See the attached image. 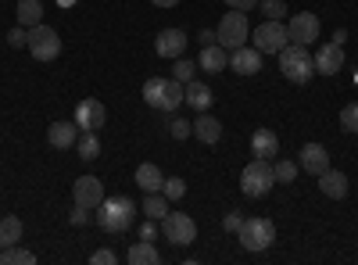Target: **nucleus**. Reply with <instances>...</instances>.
Returning a JSON list of instances; mask_svg holds the SVG:
<instances>
[{"label":"nucleus","mask_w":358,"mask_h":265,"mask_svg":"<svg viewBox=\"0 0 358 265\" xmlns=\"http://www.w3.org/2000/svg\"><path fill=\"white\" fill-rule=\"evenodd\" d=\"M83 133H97L104 122H108V108L101 104V101H94V97H86V101H79L76 104V119H72Z\"/></svg>","instance_id":"obj_11"},{"label":"nucleus","mask_w":358,"mask_h":265,"mask_svg":"<svg viewBox=\"0 0 358 265\" xmlns=\"http://www.w3.org/2000/svg\"><path fill=\"white\" fill-rule=\"evenodd\" d=\"M297 169H305L312 176L326 172V169H330V151H326L322 143H305L301 147V165H297Z\"/></svg>","instance_id":"obj_17"},{"label":"nucleus","mask_w":358,"mask_h":265,"mask_svg":"<svg viewBox=\"0 0 358 265\" xmlns=\"http://www.w3.org/2000/svg\"><path fill=\"white\" fill-rule=\"evenodd\" d=\"M162 194H165L169 201H179V197H183V194H187V183H183V180H179V176H172V180H165V187H162Z\"/></svg>","instance_id":"obj_32"},{"label":"nucleus","mask_w":358,"mask_h":265,"mask_svg":"<svg viewBox=\"0 0 358 265\" xmlns=\"http://www.w3.org/2000/svg\"><path fill=\"white\" fill-rule=\"evenodd\" d=\"M255 47L262 54H280L287 43H290V33H287V22H273V18H265L255 33H251Z\"/></svg>","instance_id":"obj_9"},{"label":"nucleus","mask_w":358,"mask_h":265,"mask_svg":"<svg viewBox=\"0 0 358 265\" xmlns=\"http://www.w3.org/2000/svg\"><path fill=\"white\" fill-rule=\"evenodd\" d=\"M29 54H33L36 62H54V57L62 54V36H57V29H50L43 22L29 29Z\"/></svg>","instance_id":"obj_7"},{"label":"nucleus","mask_w":358,"mask_h":265,"mask_svg":"<svg viewBox=\"0 0 358 265\" xmlns=\"http://www.w3.org/2000/svg\"><path fill=\"white\" fill-rule=\"evenodd\" d=\"M143 215L147 219H155V222H162L165 215H169V197L158 190V194H147V201H143Z\"/></svg>","instance_id":"obj_27"},{"label":"nucleus","mask_w":358,"mask_h":265,"mask_svg":"<svg viewBox=\"0 0 358 265\" xmlns=\"http://www.w3.org/2000/svg\"><path fill=\"white\" fill-rule=\"evenodd\" d=\"M251 151H255V158H268V162H273V158L280 155V136H276L273 129H255Z\"/></svg>","instance_id":"obj_20"},{"label":"nucleus","mask_w":358,"mask_h":265,"mask_svg":"<svg viewBox=\"0 0 358 265\" xmlns=\"http://www.w3.org/2000/svg\"><path fill=\"white\" fill-rule=\"evenodd\" d=\"M118 255L115 251H94V265H115Z\"/></svg>","instance_id":"obj_38"},{"label":"nucleus","mask_w":358,"mask_h":265,"mask_svg":"<svg viewBox=\"0 0 358 265\" xmlns=\"http://www.w3.org/2000/svg\"><path fill=\"white\" fill-rule=\"evenodd\" d=\"M72 201L79 204V208L94 212L97 204L104 201V183L97 180V176H79V180L72 183Z\"/></svg>","instance_id":"obj_10"},{"label":"nucleus","mask_w":358,"mask_h":265,"mask_svg":"<svg viewBox=\"0 0 358 265\" xmlns=\"http://www.w3.org/2000/svg\"><path fill=\"white\" fill-rule=\"evenodd\" d=\"M33 262H36V255L25 251V248H18V244H11V248L0 251V265H33Z\"/></svg>","instance_id":"obj_28"},{"label":"nucleus","mask_w":358,"mask_h":265,"mask_svg":"<svg viewBox=\"0 0 358 265\" xmlns=\"http://www.w3.org/2000/svg\"><path fill=\"white\" fill-rule=\"evenodd\" d=\"M273 187H276V172H273V162H268V158H255L251 165H244L241 190L248 197H265Z\"/></svg>","instance_id":"obj_5"},{"label":"nucleus","mask_w":358,"mask_h":265,"mask_svg":"<svg viewBox=\"0 0 358 265\" xmlns=\"http://www.w3.org/2000/svg\"><path fill=\"white\" fill-rule=\"evenodd\" d=\"M140 237H143V241H155V237H158V226H155V219H147V222L140 226Z\"/></svg>","instance_id":"obj_39"},{"label":"nucleus","mask_w":358,"mask_h":265,"mask_svg":"<svg viewBox=\"0 0 358 265\" xmlns=\"http://www.w3.org/2000/svg\"><path fill=\"white\" fill-rule=\"evenodd\" d=\"M197 69H204L208 76H215V72L229 69V50H226L222 43H204V50H201V62H197Z\"/></svg>","instance_id":"obj_18"},{"label":"nucleus","mask_w":358,"mask_h":265,"mask_svg":"<svg viewBox=\"0 0 358 265\" xmlns=\"http://www.w3.org/2000/svg\"><path fill=\"white\" fill-rule=\"evenodd\" d=\"M86 222V208H79V204H76V212H72V226H83Z\"/></svg>","instance_id":"obj_41"},{"label":"nucleus","mask_w":358,"mask_h":265,"mask_svg":"<svg viewBox=\"0 0 358 265\" xmlns=\"http://www.w3.org/2000/svg\"><path fill=\"white\" fill-rule=\"evenodd\" d=\"M251 36V29H248V18H244V11H226L222 15V22H219V29H215V43H222L226 50H236V47H244V40Z\"/></svg>","instance_id":"obj_6"},{"label":"nucleus","mask_w":358,"mask_h":265,"mask_svg":"<svg viewBox=\"0 0 358 265\" xmlns=\"http://www.w3.org/2000/svg\"><path fill=\"white\" fill-rule=\"evenodd\" d=\"M57 4H62V8H69V4H72V0H57Z\"/></svg>","instance_id":"obj_43"},{"label":"nucleus","mask_w":358,"mask_h":265,"mask_svg":"<svg viewBox=\"0 0 358 265\" xmlns=\"http://www.w3.org/2000/svg\"><path fill=\"white\" fill-rule=\"evenodd\" d=\"M319 190L330 197V201H341V197H348V176L344 172H337V169H326V172H319Z\"/></svg>","instance_id":"obj_19"},{"label":"nucleus","mask_w":358,"mask_h":265,"mask_svg":"<svg viewBox=\"0 0 358 265\" xmlns=\"http://www.w3.org/2000/svg\"><path fill=\"white\" fill-rule=\"evenodd\" d=\"M258 4H262V0H226V8H233V11H251Z\"/></svg>","instance_id":"obj_37"},{"label":"nucleus","mask_w":358,"mask_h":265,"mask_svg":"<svg viewBox=\"0 0 358 265\" xmlns=\"http://www.w3.org/2000/svg\"><path fill=\"white\" fill-rule=\"evenodd\" d=\"M262 11H265V18L283 22V15H287V4H283V0H262Z\"/></svg>","instance_id":"obj_33"},{"label":"nucleus","mask_w":358,"mask_h":265,"mask_svg":"<svg viewBox=\"0 0 358 265\" xmlns=\"http://www.w3.org/2000/svg\"><path fill=\"white\" fill-rule=\"evenodd\" d=\"M8 47H29V29L25 25H18V29L8 33Z\"/></svg>","instance_id":"obj_36"},{"label":"nucleus","mask_w":358,"mask_h":265,"mask_svg":"<svg viewBox=\"0 0 358 265\" xmlns=\"http://www.w3.org/2000/svg\"><path fill=\"white\" fill-rule=\"evenodd\" d=\"M136 187H140V190H147V194H158V190L165 187L162 169H158L155 162H143V165L136 169Z\"/></svg>","instance_id":"obj_21"},{"label":"nucleus","mask_w":358,"mask_h":265,"mask_svg":"<svg viewBox=\"0 0 358 265\" xmlns=\"http://www.w3.org/2000/svg\"><path fill=\"white\" fill-rule=\"evenodd\" d=\"M241 222H244V219H241V215H236V212H229V215H226V222H222V226H226V229H229V233H236V229H241Z\"/></svg>","instance_id":"obj_40"},{"label":"nucleus","mask_w":358,"mask_h":265,"mask_svg":"<svg viewBox=\"0 0 358 265\" xmlns=\"http://www.w3.org/2000/svg\"><path fill=\"white\" fill-rule=\"evenodd\" d=\"M187 43L190 40H187L183 29H162L158 40H155V50H158V57H183Z\"/></svg>","instance_id":"obj_14"},{"label":"nucleus","mask_w":358,"mask_h":265,"mask_svg":"<svg viewBox=\"0 0 358 265\" xmlns=\"http://www.w3.org/2000/svg\"><path fill=\"white\" fill-rule=\"evenodd\" d=\"M126 262H129V265H158V262H162V255H158V248H155L151 241H143V237H140V241L129 248Z\"/></svg>","instance_id":"obj_23"},{"label":"nucleus","mask_w":358,"mask_h":265,"mask_svg":"<svg viewBox=\"0 0 358 265\" xmlns=\"http://www.w3.org/2000/svg\"><path fill=\"white\" fill-rule=\"evenodd\" d=\"M341 126H344L348 133H358V101L348 104V108L341 111Z\"/></svg>","instance_id":"obj_34"},{"label":"nucleus","mask_w":358,"mask_h":265,"mask_svg":"<svg viewBox=\"0 0 358 265\" xmlns=\"http://www.w3.org/2000/svg\"><path fill=\"white\" fill-rule=\"evenodd\" d=\"M287 33H290V43H301V47L315 43V40H319V15L297 11V15L287 22Z\"/></svg>","instance_id":"obj_12"},{"label":"nucleus","mask_w":358,"mask_h":265,"mask_svg":"<svg viewBox=\"0 0 358 265\" xmlns=\"http://www.w3.org/2000/svg\"><path fill=\"white\" fill-rule=\"evenodd\" d=\"M276 57H280L283 79H290L294 86H305V83L315 76V57H312L308 47H301V43H287Z\"/></svg>","instance_id":"obj_3"},{"label":"nucleus","mask_w":358,"mask_h":265,"mask_svg":"<svg viewBox=\"0 0 358 265\" xmlns=\"http://www.w3.org/2000/svg\"><path fill=\"white\" fill-rule=\"evenodd\" d=\"M236 241H241L244 251H265V248H273L276 241V226L268 222L265 215H251L241 222V229H236Z\"/></svg>","instance_id":"obj_4"},{"label":"nucleus","mask_w":358,"mask_h":265,"mask_svg":"<svg viewBox=\"0 0 358 265\" xmlns=\"http://www.w3.org/2000/svg\"><path fill=\"white\" fill-rule=\"evenodd\" d=\"M18 25H25V29H33V25H40L43 22V4L40 0H18Z\"/></svg>","instance_id":"obj_25"},{"label":"nucleus","mask_w":358,"mask_h":265,"mask_svg":"<svg viewBox=\"0 0 358 265\" xmlns=\"http://www.w3.org/2000/svg\"><path fill=\"white\" fill-rule=\"evenodd\" d=\"M162 237L172 241L176 248H190L197 241V222L190 215H183V212H169L162 219Z\"/></svg>","instance_id":"obj_8"},{"label":"nucleus","mask_w":358,"mask_h":265,"mask_svg":"<svg viewBox=\"0 0 358 265\" xmlns=\"http://www.w3.org/2000/svg\"><path fill=\"white\" fill-rule=\"evenodd\" d=\"M143 101L158 108V111H176L179 104L187 101V86L179 79H162V76H151L143 83Z\"/></svg>","instance_id":"obj_2"},{"label":"nucleus","mask_w":358,"mask_h":265,"mask_svg":"<svg viewBox=\"0 0 358 265\" xmlns=\"http://www.w3.org/2000/svg\"><path fill=\"white\" fill-rule=\"evenodd\" d=\"M22 241V219L18 215H4L0 219V248H11Z\"/></svg>","instance_id":"obj_26"},{"label":"nucleus","mask_w":358,"mask_h":265,"mask_svg":"<svg viewBox=\"0 0 358 265\" xmlns=\"http://www.w3.org/2000/svg\"><path fill=\"white\" fill-rule=\"evenodd\" d=\"M194 136H197L201 143H219V140H222V122L215 119V115L201 111V119L194 122Z\"/></svg>","instance_id":"obj_22"},{"label":"nucleus","mask_w":358,"mask_h":265,"mask_svg":"<svg viewBox=\"0 0 358 265\" xmlns=\"http://www.w3.org/2000/svg\"><path fill=\"white\" fill-rule=\"evenodd\" d=\"M94 219L104 233H126L136 219V204L129 197H104L94 208Z\"/></svg>","instance_id":"obj_1"},{"label":"nucleus","mask_w":358,"mask_h":265,"mask_svg":"<svg viewBox=\"0 0 358 265\" xmlns=\"http://www.w3.org/2000/svg\"><path fill=\"white\" fill-rule=\"evenodd\" d=\"M273 172H276V183H294L297 180V165L294 162H276Z\"/></svg>","instance_id":"obj_31"},{"label":"nucleus","mask_w":358,"mask_h":265,"mask_svg":"<svg viewBox=\"0 0 358 265\" xmlns=\"http://www.w3.org/2000/svg\"><path fill=\"white\" fill-rule=\"evenodd\" d=\"M169 133H172L176 140H187V136L194 133V122H183V119H172V122H169Z\"/></svg>","instance_id":"obj_35"},{"label":"nucleus","mask_w":358,"mask_h":265,"mask_svg":"<svg viewBox=\"0 0 358 265\" xmlns=\"http://www.w3.org/2000/svg\"><path fill=\"white\" fill-rule=\"evenodd\" d=\"M151 4H155V8H176L179 0H151Z\"/></svg>","instance_id":"obj_42"},{"label":"nucleus","mask_w":358,"mask_h":265,"mask_svg":"<svg viewBox=\"0 0 358 265\" xmlns=\"http://www.w3.org/2000/svg\"><path fill=\"white\" fill-rule=\"evenodd\" d=\"M194 72H197V65L194 62H187V57H176V69H172V79H179V83H190L194 79Z\"/></svg>","instance_id":"obj_30"},{"label":"nucleus","mask_w":358,"mask_h":265,"mask_svg":"<svg viewBox=\"0 0 358 265\" xmlns=\"http://www.w3.org/2000/svg\"><path fill=\"white\" fill-rule=\"evenodd\" d=\"M341 69H344V43H322L315 54V72L337 76Z\"/></svg>","instance_id":"obj_15"},{"label":"nucleus","mask_w":358,"mask_h":265,"mask_svg":"<svg viewBox=\"0 0 358 265\" xmlns=\"http://www.w3.org/2000/svg\"><path fill=\"white\" fill-rule=\"evenodd\" d=\"M76 151H79V158H83V162H94V158L101 155V140H97V133H79Z\"/></svg>","instance_id":"obj_29"},{"label":"nucleus","mask_w":358,"mask_h":265,"mask_svg":"<svg viewBox=\"0 0 358 265\" xmlns=\"http://www.w3.org/2000/svg\"><path fill=\"white\" fill-rule=\"evenodd\" d=\"M212 101H215V94L208 90L204 83H197V79H190V83H187V104H190V108L208 111V108H212Z\"/></svg>","instance_id":"obj_24"},{"label":"nucleus","mask_w":358,"mask_h":265,"mask_svg":"<svg viewBox=\"0 0 358 265\" xmlns=\"http://www.w3.org/2000/svg\"><path fill=\"white\" fill-rule=\"evenodd\" d=\"M79 126L76 122H50V129H47V143L54 147V151H69V147H76L79 143Z\"/></svg>","instance_id":"obj_16"},{"label":"nucleus","mask_w":358,"mask_h":265,"mask_svg":"<svg viewBox=\"0 0 358 265\" xmlns=\"http://www.w3.org/2000/svg\"><path fill=\"white\" fill-rule=\"evenodd\" d=\"M229 69L236 72V76H255L258 69H262V50L258 47H236V50H229Z\"/></svg>","instance_id":"obj_13"}]
</instances>
